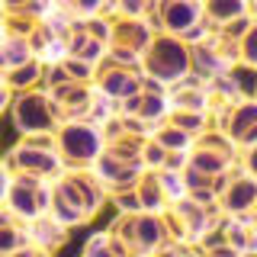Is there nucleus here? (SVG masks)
Returning <instances> with one entry per match:
<instances>
[{"mask_svg": "<svg viewBox=\"0 0 257 257\" xmlns=\"http://www.w3.org/2000/svg\"><path fill=\"white\" fill-rule=\"evenodd\" d=\"M142 71L148 80L171 90V87L183 84L187 77H193V45L180 36L158 32L142 55Z\"/></svg>", "mask_w": 257, "mask_h": 257, "instance_id": "1", "label": "nucleus"}, {"mask_svg": "<svg viewBox=\"0 0 257 257\" xmlns=\"http://www.w3.org/2000/svg\"><path fill=\"white\" fill-rule=\"evenodd\" d=\"M109 231L125 244V251L132 257H155L164 244H171V225L167 215L161 212H116V219L109 222Z\"/></svg>", "mask_w": 257, "mask_h": 257, "instance_id": "2", "label": "nucleus"}, {"mask_svg": "<svg viewBox=\"0 0 257 257\" xmlns=\"http://www.w3.org/2000/svg\"><path fill=\"white\" fill-rule=\"evenodd\" d=\"M4 171L7 174H29V177H42V180H58L68 171L64 158L55 145V135H29L20 139L7 151L4 158Z\"/></svg>", "mask_w": 257, "mask_h": 257, "instance_id": "3", "label": "nucleus"}, {"mask_svg": "<svg viewBox=\"0 0 257 257\" xmlns=\"http://www.w3.org/2000/svg\"><path fill=\"white\" fill-rule=\"evenodd\" d=\"M55 145L68 171H90L106 148V128L93 119H68L55 132Z\"/></svg>", "mask_w": 257, "mask_h": 257, "instance_id": "4", "label": "nucleus"}, {"mask_svg": "<svg viewBox=\"0 0 257 257\" xmlns=\"http://www.w3.org/2000/svg\"><path fill=\"white\" fill-rule=\"evenodd\" d=\"M164 215H167V225H171L174 241L193 244V247L203 244V238L225 219L219 203H206V199H196V196H190V193L177 196Z\"/></svg>", "mask_w": 257, "mask_h": 257, "instance_id": "5", "label": "nucleus"}, {"mask_svg": "<svg viewBox=\"0 0 257 257\" xmlns=\"http://www.w3.org/2000/svg\"><path fill=\"white\" fill-rule=\"evenodd\" d=\"M10 122L20 132V139H29V135H55L61 125V116L52 93L36 87V90L16 93L10 100Z\"/></svg>", "mask_w": 257, "mask_h": 257, "instance_id": "6", "label": "nucleus"}, {"mask_svg": "<svg viewBox=\"0 0 257 257\" xmlns=\"http://www.w3.org/2000/svg\"><path fill=\"white\" fill-rule=\"evenodd\" d=\"M148 23L158 32L187 39L196 45L199 39L209 36V23L203 13V0H155V10L148 13Z\"/></svg>", "mask_w": 257, "mask_h": 257, "instance_id": "7", "label": "nucleus"}, {"mask_svg": "<svg viewBox=\"0 0 257 257\" xmlns=\"http://www.w3.org/2000/svg\"><path fill=\"white\" fill-rule=\"evenodd\" d=\"M4 209L23 222L39 219L52 209V183L42 180V177L4 171Z\"/></svg>", "mask_w": 257, "mask_h": 257, "instance_id": "8", "label": "nucleus"}, {"mask_svg": "<svg viewBox=\"0 0 257 257\" xmlns=\"http://www.w3.org/2000/svg\"><path fill=\"white\" fill-rule=\"evenodd\" d=\"M190 167L203 171L209 177H228L235 167H241V151L235 142H228L219 128H209L206 135H199L196 145L190 151Z\"/></svg>", "mask_w": 257, "mask_h": 257, "instance_id": "9", "label": "nucleus"}, {"mask_svg": "<svg viewBox=\"0 0 257 257\" xmlns=\"http://www.w3.org/2000/svg\"><path fill=\"white\" fill-rule=\"evenodd\" d=\"M93 84L103 96H109L112 103H125L128 96L142 93L148 87V77H145L142 64H125V61H116V58H103L96 64V74H93Z\"/></svg>", "mask_w": 257, "mask_h": 257, "instance_id": "10", "label": "nucleus"}, {"mask_svg": "<svg viewBox=\"0 0 257 257\" xmlns=\"http://www.w3.org/2000/svg\"><path fill=\"white\" fill-rule=\"evenodd\" d=\"M158 36V29L148 20H132V16H112V39H109V58L125 61V64H142L145 48L151 45V39Z\"/></svg>", "mask_w": 257, "mask_h": 257, "instance_id": "11", "label": "nucleus"}, {"mask_svg": "<svg viewBox=\"0 0 257 257\" xmlns=\"http://www.w3.org/2000/svg\"><path fill=\"white\" fill-rule=\"evenodd\" d=\"M212 122L225 139L238 145V151L251 148V145H257V100L231 103V106H225L222 112H215Z\"/></svg>", "mask_w": 257, "mask_h": 257, "instance_id": "12", "label": "nucleus"}, {"mask_svg": "<svg viewBox=\"0 0 257 257\" xmlns=\"http://www.w3.org/2000/svg\"><path fill=\"white\" fill-rule=\"evenodd\" d=\"M135 193H139V203H142L145 212H161L164 215L174 199L183 196L187 190H183L180 174H174V171H145L139 187H135Z\"/></svg>", "mask_w": 257, "mask_h": 257, "instance_id": "13", "label": "nucleus"}, {"mask_svg": "<svg viewBox=\"0 0 257 257\" xmlns=\"http://www.w3.org/2000/svg\"><path fill=\"white\" fill-rule=\"evenodd\" d=\"M119 112L128 119H139L142 125H148L151 132L167 122V116H171V93H167V87L155 84V80H148V87H145L142 93L128 96L125 103H119Z\"/></svg>", "mask_w": 257, "mask_h": 257, "instance_id": "14", "label": "nucleus"}, {"mask_svg": "<svg viewBox=\"0 0 257 257\" xmlns=\"http://www.w3.org/2000/svg\"><path fill=\"white\" fill-rule=\"evenodd\" d=\"M55 183H58V187H61V190L80 206V212L87 215V222H93L96 215H100L103 203L109 199L106 187L96 180V174H93V171H64Z\"/></svg>", "mask_w": 257, "mask_h": 257, "instance_id": "15", "label": "nucleus"}, {"mask_svg": "<svg viewBox=\"0 0 257 257\" xmlns=\"http://www.w3.org/2000/svg\"><path fill=\"white\" fill-rule=\"evenodd\" d=\"M219 203L222 215H251L257 212V177H251L244 167H235L219 187Z\"/></svg>", "mask_w": 257, "mask_h": 257, "instance_id": "16", "label": "nucleus"}, {"mask_svg": "<svg viewBox=\"0 0 257 257\" xmlns=\"http://www.w3.org/2000/svg\"><path fill=\"white\" fill-rule=\"evenodd\" d=\"M48 93H52L55 106H58L61 122H68V119H93L96 100H100V90H96L93 80H71V84L55 87Z\"/></svg>", "mask_w": 257, "mask_h": 257, "instance_id": "17", "label": "nucleus"}, {"mask_svg": "<svg viewBox=\"0 0 257 257\" xmlns=\"http://www.w3.org/2000/svg\"><path fill=\"white\" fill-rule=\"evenodd\" d=\"M109 45L100 42V39H93L90 32L84 29V23L74 20V26H71L68 32V42H64V58H77L84 64H90V68H96L103 58H106Z\"/></svg>", "mask_w": 257, "mask_h": 257, "instance_id": "18", "label": "nucleus"}, {"mask_svg": "<svg viewBox=\"0 0 257 257\" xmlns=\"http://www.w3.org/2000/svg\"><path fill=\"white\" fill-rule=\"evenodd\" d=\"M171 109H187V112H212V103H209V87L203 77H187L183 84L171 87Z\"/></svg>", "mask_w": 257, "mask_h": 257, "instance_id": "19", "label": "nucleus"}, {"mask_svg": "<svg viewBox=\"0 0 257 257\" xmlns=\"http://www.w3.org/2000/svg\"><path fill=\"white\" fill-rule=\"evenodd\" d=\"M68 238H71V228L64 222H58L52 212H45V215H39V219H32L29 222V241L32 244H39V247H45V251H61L64 244H68Z\"/></svg>", "mask_w": 257, "mask_h": 257, "instance_id": "20", "label": "nucleus"}, {"mask_svg": "<svg viewBox=\"0 0 257 257\" xmlns=\"http://www.w3.org/2000/svg\"><path fill=\"white\" fill-rule=\"evenodd\" d=\"M42 80H45V61L42 58H32V61L20 64V68H13V71H4V90L26 93V90L42 87Z\"/></svg>", "mask_w": 257, "mask_h": 257, "instance_id": "21", "label": "nucleus"}, {"mask_svg": "<svg viewBox=\"0 0 257 257\" xmlns=\"http://www.w3.org/2000/svg\"><path fill=\"white\" fill-rule=\"evenodd\" d=\"M203 13H206L209 32L228 26V23H238V20H244V16H251L247 0H203Z\"/></svg>", "mask_w": 257, "mask_h": 257, "instance_id": "22", "label": "nucleus"}, {"mask_svg": "<svg viewBox=\"0 0 257 257\" xmlns=\"http://www.w3.org/2000/svg\"><path fill=\"white\" fill-rule=\"evenodd\" d=\"M48 212H52L58 222H64L68 228H84V225H90V222H87V215L74 206V199H71L55 180H52V209H48Z\"/></svg>", "mask_w": 257, "mask_h": 257, "instance_id": "23", "label": "nucleus"}, {"mask_svg": "<svg viewBox=\"0 0 257 257\" xmlns=\"http://www.w3.org/2000/svg\"><path fill=\"white\" fill-rule=\"evenodd\" d=\"M80 257H132V254H128L122 241L106 228V231H93V235L84 241Z\"/></svg>", "mask_w": 257, "mask_h": 257, "instance_id": "24", "label": "nucleus"}, {"mask_svg": "<svg viewBox=\"0 0 257 257\" xmlns=\"http://www.w3.org/2000/svg\"><path fill=\"white\" fill-rule=\"evenodd\" d=\"M29 244V222L16 219L13 212L4 209V219H0V251L4 254H13L16 247Z\"/></svg>", "mask_w": 257, "mask_h": 257, "instance_id": "25", "label": "nucleus"}, {"mask_svg": "<svg viewBox=\"0 0 257 257\" xmlns=\"http://www.w3.org/2000/svg\"><path fill=\"white\" fill-rule=\"evenodd\" d=\"M4 71H13V68H20V64H26L32 58H39L36 55V48H32V42L26 36H10V32H4Z\"/></svg>", "mask_w": 257, "mask_h": 257, "instance_id": "26", "label": "nucleus"}, {"mask_svg": "<svg viewBox=\"0 0 257 257\" xmlns=\"http://www.w3.org/2000/svg\"><path fill=\"white\" fill-rule=\"evenodd\" d=\"M151 135H155V139L164 145L167 151H183V155H190L193 145H196V139H193L190 132H183V128H180V125H174V122H161Z\"/></svg>", "mask_w": 257, "mask_h": 257, "instance_id": "27", "label": "nucleus"}, {"mask_svg": "<svg viewBox=\"0 0 257 257\" xmlns=\"http://www.w3.org/2000/svg\"><path fill=\"white\" fill-rule=\"evenodd\" d=\"M167 122L180 125L183 132H190V135H193V139H199V135H206L209 128H215V122H212V112H187V109H171Z\"/></svg>", "mask_w": 257, "mask_h": 257, "instance_id": "28", "label": "nucleus"}, {"mask_svg": "<svg viewBox=\"0 0 257 257\" xmlns=\"http://www.w3.org/2000/svg\"><path fill=\"white\" fill-rule=\"evenodd\" d=\"M155 10V0H116V16H132V20H148Z\"/></svg>", "mask_w": 257, "mask_h": 257, "instance_id": "29", "label": "nucleus"}, {"mask_svg": "<svg viewBox=\"0 0 257 257\" xmlns=\"http://www.w3.org/2000/svg\"><path fill=\"white\" fill-rule=\"evenodd\" d=\"M155 257H203V251L193 244H180V241H171V244H164Z\"/></svg>", "mask_w": 257, "mask_h": 257, "instance_id": "30", "label": "nucleus"}, {"mask_svg": "<svg viewBox=\"0 0 257 257\" xmlns=\"http://www.w3.org/2000/svg\"><path fill=\"white\" fill-rule=\"evenodd\" d=\"M4 257H52V251H45V247H39V244H23V247H16L13 254H4Z\"/></svg>", "mask_w": 257, "mask_h": 257, "instance_id": "31", "label": "nucleus"}, {"mask_svg": "<svg viewBox=\"0 0 257 257\" xmlns=\"http://www.w3.org/2000/svg\"><path fill=\"white\" fill-rule=\"evenodd\" d=\"M241 167H244L251 177H257V145H251V148L241 151Z\"/></svg>", "mask_w": 257, "mask_h": 257, "instance_id": "32", "label": "nucleus"}, {"mask_svg": "<svg viewBox=\"0 0 257 257\" xmlns=\"http://www.w3.org/2000/svg\"><path fill=\"white\" fill-rule=\"evenodd\" d=\"M203 257H241V254H235V251H206Z\"/></svg>", "mask_w": 257, "mask_h": 257, "instance_id": "33", "label": "nucleus"}, {"mask_svg": "<svg viewBox=\"0 0 257 257\" xmlns=\"http://www.w3.org/2000/svg\"><path fill=\"white\" fill-rule=\"evenodd\" d=\"M247 10H251V20H257V0H247Z\"/></svg>", "mask_w": 257, "mask_h": 257, "instance_id": "34", "label": "nucleus"}]
</instances>
